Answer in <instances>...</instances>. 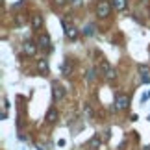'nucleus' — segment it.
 <instances>
[{"label":"nucleus","instance_id":"nucleus-8","mask_svg":"<svg viewBox=\"0 0 150 150\" xmlns=\"http://www.w3.org/2000/svg\"><path fill=\"white\" fill-rule=\"evenodd\" d=\"M41 26H43V17L39 15V13L32 15V28H33V30H39Z\"/></svg>","mask_w":150,"mask_h":150},{"label":"nucleus","instance_id":"nucleus-13","mask_svg":"<svg viewBox=\"0 0 150 150\" xmlns=\"http://www.w3.org/2000/svg\"><path fill=\"white\" fill-rule=\"evenodd\" d=\"M113 6L119 11H122V9H126V0H113Z\"/></svg>","mask_w":150,"mask_h":150},{"label":"nucleus","instance_id":"nucleus-10","mask_svg":"<svg viewBox=\"0 0 150 150\" xmlns=\"http://www.w3.org/2000/svg\"><path fill=\"white\" fill-rule=\"evenodd\" d=\"M139 72H141L143 83H150V71H148V67H139Z\"/></svg>","mask_w":150,"mask_h":150},{"label":"nucleus","instance_id":"nucleus-7","mask_svg":"<svg viewBox=\"0 0 150 150\" xmlns=\"http://www.w3.org/2000/svg\"><path fill=\"white\" fill-rule=\"evenodd\" d=\"M63 28H65V37L67 39H71V41H74V39L78 37V30L74 26H67L65 22H63Z\"/></svg>","mask_w":150,"mask_h":150},{"label":"nucleus","instance_id":"nucleus-5","mask_svg":"<svg viewBox=\"0 0 150 150\" xmlns=\"http://www.w3.org/2000/svg\"><path fill=\"white\" fill-rule=\"evenodd\" d=\"M22 52H24L26 56H35V52H37V43H33V41H24V45H22Z\"/></svg>","mask_w":150,"mask_h":150},{"label":"nucleus","instance_id":"nucleus-19","mask_svg":"<svg viewBox=\"0 0 150 150\" xmlns=\"http://www.w3.org/2000/svg\"><path fill=\"white\" fill-rule=\"evenodd\" d=\"M54 2H56L57 6H63V4H65V0H54Z\"/></svg>","mask_w":150,"mask_h":150},{"label":"nucleus","instance_id":"nucleus-4","mask_svg":"<svg viewBox=\"0 0 150 150\" xmlns=\"http://www.w3.org/2000/svg\"><path fill=\"white\" fill-rule=\"evenodd\" d=\"M65 87H63V85H59V83H54L52 85V96H54V100L57 102V100H61L63 96H65Z\"/></svg>","mask_w":150,"mask_h":150},{"label":"nucleus","instance_id":"nucleus-17","mask_svg":"<svg viewBox=\"0 0 150 150\" xmlns=\"http://www.w3.org/2000/svg\"><path fill=\"white\" fill-rule=\"evenodd\" d=\"M95 69H89V72H87V82H93V80H95Z\"/></svg>","mask_w":150,"mask_h":150},{"label":"nucleus","instance_id":"nucleus-6","mask_svg":"<svg viewBox=\"0 0 150 150\" xmlns=\"http://www.w3.org/2000/svg\"><path fill=\"white\" fill-rule=\"evenodd\" d=\"M50 35L48 33H41V35L37 37V47H41L43 50H50Z\"/></svg>","mask_w":150,"mask_h":150},{"label":"nucleus","instance_id":"nucleus-20","mask_svg":"<svg viewBox=\"0 0 150 150\" xmlns=\"http://www.w3.org/2000/svg\"><path fill=\"white\" fill-rule=\"evenodd\" d=\"M71 2H72V4H80V0H71Z\"/></svg>","mask_w":150,"mask_h":150},{"label":"nucleus","instance_id":"nucleus-12","mask_svg":"<svg viewBox=\"0 0 150 150\" xmlns=\"http://www.w3.org/2000/svg\"><path fill=\"white\" fill-rule=\"evenodd\" d=\"M63 74H65V76H69V74H71L72 72V65H71V63H69V59H65V63H63Z\"/></svg>","mask_w":150,"mask_h":150},{"label":"nucleus","instance_id":"nucleus-18","mask_svg":"<svg viewBox=\"0 0 150 150\" xmlns=\"http://www.w3.org/2000/svg\"><path fill=\"white\" fill-rule=\"evenodd\" d=\"M22 22H24V19H22V15H17V24H22Z\"/></svg>","mask_w":150,"mask_h":150},{"label":"nucleus","instance_id":"nucleus-11","mask_svg":"<svg viewBox=\"0 0 150 150\" xmlns=\"http://www.w3.org/2000/svg\"><path fill=\"white\" fill-rule=\"evenodd\" d=\"M45 120H47L48 124L56 122V120H57V113H56V109H48V113H47V117H45Z\"/></svg>","mask_w":150,"mask_h":150},{"label":"nucleus","instance_id":"nucleus-15","mask_svg":"<svg viewBox=\"0 0 150 150\" xmlns=\"http://www.w3.org/2000/svg\"><path fill=\"white\" fill-rule=\"evenodd\" d=\"M37 67H39V71H41V72H47L48 71V63L45 61V59H39V65Z\"/></svg>","mask_w":150,"mask_h":150},{"label":"nucleus","instance_id":"nucleus-9","mask_svg":"<svg viewBox=\"0 0 150 150\" xmlns=\"http://www.w3.org/2000/svg\"><path fill=\"white\" fill-rule=\"evenodd\" d=\"M100 143H102V139H100V137H98V135H93V137L89 139L87 146H89V150H96V148L100 146Z\"/></svg>","mask_w":150,"mask_h":150},{"label":"nucleus","instance_id":"nucleus-1","mask_svg":"<svg viewBox=\"0 0 150 150\" xmlns=\"http://www.w3.org/2000/svg\"><path fill=\"white\" fill-rule=\"evenodd\" d=\"M109 13H111V4H109V0H100L98 6H96V15L102 17V19H106Z\"/></svg>","mask_w":150,"mask_h":150},{"label":"nucleus","instance_id":"nucleus-2","mask_svg":"<svg viewBox=\"0 0 150 150\" xmlns=\"http://www.w3.org/2000/svg\"><path fill=\"white\" fill-rule=\"evenodd\" d=\"M130 104V98L126 95H117V98H115V111H119V109H126Z\"/></svg>","mask_w":150,"mask_h":150},{"label":"nucleus","instance_id":"nucleus-14","mask_svg":"<svg viewBox=\"0 0 150 150\" xmlns=\"http://www.w3.org/2000/svg\"><path fill=\"white\" fill-rule=\"evenodd\" d=\"M83 113H85V117H87V119L93 117V109H91L89 104H83Z\"/></svg>","mask_w":150,"mask_h":150},{"label":"nucleus","instance_id":"nucleus-16","mask_svg":"<svg viewBox=\"0 0 150 150\" xmlns=\"http://www.w3.org/2000/svg\"><path fill=\"white\" fill-rule=\"evenodd\" d=\"M83 33H85V35H93V33H95V26H93V24H89V26L83 30Z\"/></svg>","mask_w":150,"mask_h":150},{"label":"nucleus","instance_id":"nucleus-3","mask_svg":"<svg viewBox=\"0 0 150 150\" xmlns=\"http://www.w3.org/2000/svg\"><path fill=\"white\" fill-rule=\"evenodd\" d=\"M102 72H104V76H106V80H115V76H117V72H115V69L109 65L108 61H102Z\"/></svg>","mask_w":150,"mask_h":150}]
</instances>
